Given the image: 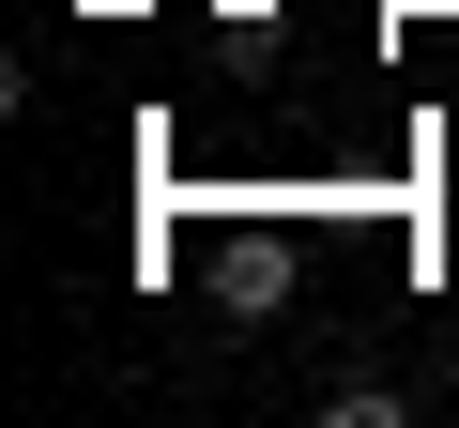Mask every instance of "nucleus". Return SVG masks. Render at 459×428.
<instances>
[{
    "instance_id": "nucleus-1",
    "label": "nucleus",
    "mask_w": 459,
    "mask_h": 428,
    "mask_svg": "<svg viewBox=\"0 0 459 428\" xmlns=\"http://www.w3.org/2000/svg\"><path fill=\"white\" fill-rule=\"evenodd\" d=\"M199 291H214V321H276V306L307 291V245H291V230H261V214H246V230H214V261H199Z\"/></svg>"
}]
</instances>
